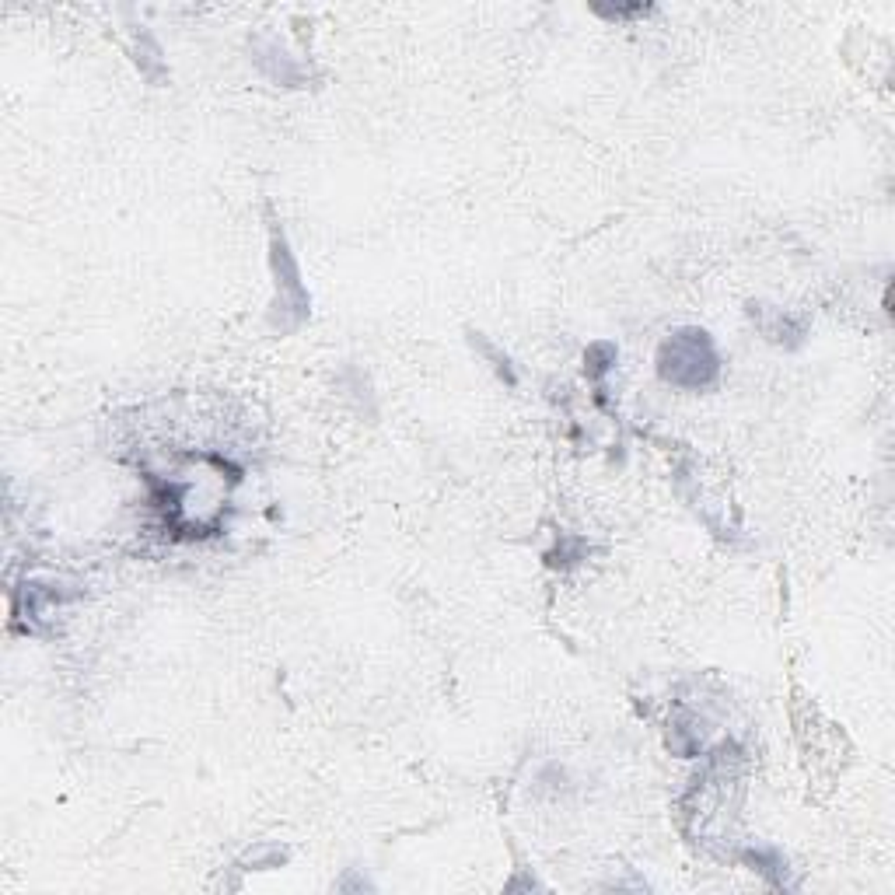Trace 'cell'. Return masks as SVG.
I'll return each mask as SVG.
<instances>
[{"mask_svg": "<svg viewBox=\"0 0 895 895\" xmlns=\"http://www.w3.org/2000/svg\"><path fill=\"white\" fill-rule=\"evenodd\" d=\"M658 375L661 382L686 392L710 389L721 378V354H717L707 329L682 326L668 333L658 350Z\"/></svg>", "mask_w": 895, "mask_h": 895, "instance_id": "obj_1", "label": "cell"}, {"mask_svg": "<svg viewBox=\"0 0 895 895\" xmlns=\"http://www.w3.org/2000/svg\"><path fill=\"white\" fill-rule=\"evenodd\" d=\"M270 273H273V305H270V326L280 329V333H291L312 312V298H308V287L301 280L298 259L291 252V242H287L284 228L277 221H270Z\"/></svg>", "mask_w": 895, "mask_h": 895, "instance_id": "obj_2", "label": "cell"}, {"mask_svg": "<svg viewBox=\"0 0 895 895\" xmlns=\"http://www.w3.org/2000/svg\"><path fill=\"white\" fill-rule=\"evenodd\" d=\"M749 315L759 322V329H763V336L770 343H780V347H798V343L805 340V326H801L798 319H791V315H784L780 308H766V305H756V301H752Z\"/></svg>", "mask_w": 895, "mask_h": 895, "instance_id": "obj_3", "label": "cell"}, {"mask_svg": "<svg viewBox=\"0 0 895 895\" xmlns=\"http://www.w3.org/2000/svg\"><path fill=\"white\" fill-rule=\"evenodd\" d=\"M256 63L273 77V81L287 84V88H294V84L301 81V67L280 49V42H273V39L256 42Z\"/></svg>", "mask_w": 895, "mask_h": 895, "instance_id": "obj_4", "label": "cell"}, {"mask_svg": "<svg viewBox=\"0 0 895 895\" xmlns=\"http://www.w3.org/2000/svg\"><path fill=\"white\" fill-rule=\"evenodd\" d=\"M469 343L479 350V357H483V361H490V368L497 371L500 382H504L507 389H514V385H518V368H514V361L497 347V343H490L483 333H472V329H469Z\"/></svg>", "mask_w": 895, "mask_h": 895, "instance_id": "obj_5", "label": "cell"}, {"mask_svg": "<svg viewBox=\"0 0 895 895\" xmlns=\"http://www.w3.org/2000/svg\"><path fill=\"white\" fill-rule=\"evenodd\" d=\"M745 861L756 864V871L766 878L770 885H777V889H794V882L787 878V861L784 854H777V850H745Z\"/></svg>", "mask_w": 895, "mask_h": 895, "instance_id": "obj_6", "label": "cell"}, {"mask_svg": "<svg viewBox=\"0 0 895 895\" xmlns=\"http://www.w3.org/2000/svg\"><path fill=\"white\" fill-rule=\"evenodd\" d=\"M616 357H619V350H616V343H591L588 350H584V371H588V378H602L605 371H612L616 368Z\"/></svg>", "mask_w": 895, "mask_h": 895, "instance_id": "obj_7", "label": "cell"}, {"mask_svg": "<svg viewBox=\"0 0 895 895\" xmlns=\"http://www.w3.org/2000/svg\"><path fill=\"white\" fill-rule=\"evenodd\" d=\"M584 549H588V546H584V542H581V539H570V535H560V546H556V553H549V556H546V560H549V563H553V560H556V556H563V560H560V563H563V567H567V563H577V560H584Z\"/></svg>", "mask_w": 895, "mask_h": 895, "instance_id": "obj_8", "label": "cell"}]
</instances>
